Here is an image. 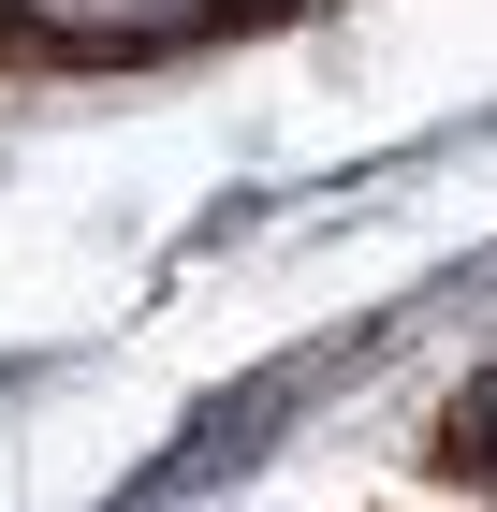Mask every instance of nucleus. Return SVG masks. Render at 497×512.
<instances>
[{
	"label": "nucleus",
	"instance_id": "obj_1",
	"mask_svg": "<svg viewBox=\"0 0 497 512\" xmlns=\"http://www.w3.org/2000/svg\"><path fill=\"white\" fill-rule=\"evenodd\" d=\"M424 469H439V483H497V366H483V381L454 395V410H439V439H424Z\"/></svg>",
	"mask_w": 497,
	"mask_h": 512
},
{
	"label": "nucleus",
	"instance_id": "obj_2",
	"mask_svg": "<svg viewBox=\"0 0 497 512\" xmlns=\"http://www.w3.org/2000/svg\"><path fill=\"white\" fill-rule=\"evenodd\" d=\"M15 15H44V30H74V44H117V30H191L220 0H15Z\"/></svg>",
	"mask_w": 497,
	"mask_h": 512
}]
</instances>
